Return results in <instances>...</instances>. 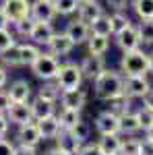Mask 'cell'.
<instances>
[{"instance_id": "cell-38", "label": "cell", "mask_w": 153, "mask_h": 155, "mask_svg": "<svg viewBox=\"0 0 153 155\" xmlns=\"http://www.w3.org/2000/svg\"><path fill=\"white\" fill-rule=\"evenodd\" d=\"M17 44H19V41H17L15 31H11V29H0V54H2L4 50L17 46Z\"/></svg>"}, {"instance_id": "cell-51", "label": "cell", "mask_w": 153, "mask_h": 155, "mask_svg": "<svg viewBox=\"0 0 153 155\" xmlns=\"http://www.w3.org/2000/svg\"><path fill=\"white\" fill-rule=\"evenodd\" d=\"M145 137H147V139H151V141H153V126H151V128H149L147 132H145Z\"/></svg>"}, {"instance_id": "cell-31", "label": "cell", "mask_w": 153, "mask_h": 155, "mask_svg": "<svg viewBox=\"0 0 153 155\" xmlns=\"http://www.w3.org/2000/svg\"><path fill=\"white\" fill-rule=\"evenodd\" d=\"M54 6H56L58 17H72V15H77L79 0H54Z\"/></svg>"}, {"instance_id": "cell-39", "label": "cell", "mask_w": 153, "mask_h": 155, "mask_svg": "<svg viewBox=\"0 0 153 155\" xmlns=\"http://www.w3.org/2000/svg\"><path fill=\"white\" fill-rule=\"evenodd\" d=\"M106 6L112 12H126L130 8V0H106Z\"/></svg>"}, {"instance_id": "cell-29", "label": "cell", "mask_w": 153, "mask_h": 155, "mask_svg": "<svg viewBox=\"0 0 153 155\" xmlns=\"http://www.w3.org/2000/svg\"><path fill=\"white\" fill-rule=\"evenodd\" d=\"M130 8L139 17V21L153 19V0H130Z\"/></svg>"}, {"instance_id": "cell-45", "label": "cell", "mask_w": 153, "mask_h": 155, "mask_svg": "<svg viewBox=\"0 0 153 155\" xmlns=\"http://www.w3.org/2000/svg\"><path fill=\"white\" fill-rule=\"evenodd\" d=\"M15 155H39L35 147H23V145H17Z\"/></svg>"}, {"instance_id": "cell-15", "label": "cell", "mask_w": 153, "mask_h": 155, "mask_svg": "<svg viewBox=\"0 0 153 155\" xmlns=\"http://www.w3.org/2000/svg\"><path fill=\"white\" fill-rule=\"evenodd\" d=\"M75 48H77V46L71 41V37L66 35L64 31H56V35L52 37V41L48 44L46 52H50L52 56H56V58L60 60V58H64V56H68Z\"/></svg>"}, {"instance_id": "cell-3", "label": "cell", "mask_w": 153, "mask_h": 155, "mask_svg": "<svg viewBox=\"0 0 153 155\" xmlns=\"http://www.w3.org/2000/svg\"><path fill=\"white\" fill-rule=\"evenodd\" d=\"M58 87L62 91H71V89H79L83 87V72H81V66L77 62H60V68H58V74L54 79Z\"/></svg>"}, {"instance_id": "cell-27", "label": "cell", "mask_w": 153, "mask_h": 155, "mask_svg": "<svg viewBox=\"0 0 153 155\" xmlns=\"http://www.w3.org/2000/svg\"><path fill=\"white\" fill-rule=\"evenodd\" d=\"M0 66H4L6 71H11V68H19V66H21L19 44L12 46V48H8V50H4V52L0 54Z\"/></svg>"}, {"instance_id": "cell-16", "label": "cell", "mask_w": 153, "mask_h": 155, "mask_svg": "<svg viewBox=\"0 0 153 155\" xmlns=\"http://www.w3.org/2000/svg\"><path fill=\"white\" fill-rule=\"evenodd\" d=\"M56 6L54 0H31V19L33 21H48L52 23L56 19Z\"/></svg>"}, {"instance_id": "cell-52", "label": "cell", "mask_w": 153, "mask_h": 155, "mask_svg": "<svg viewBox=\"0 0 153 155\" xmlns=\"http://www.w3.org/2000/svg\"><path fill=\"white\" fill-rule=\"evenodd\" d=\"M79 2H87V0H79Z\"/></svg>"}, {"instance_id": "cell-14", "label": "cell", "mask_w": 153, "mask_h": 155, "mask_svg": "<svg viewBox=\"0 0 153 155\" xmlns=\"http://www.w3.org/2000/svg\"><path fill=\"white\" fill-rule=\"evenodd\" d=\"M114 41H116V46L122 52H130V50H137L141 48V35H139V27L132 23L130 27H126L122 33H118V35H114Z\"/></svg>"}, {"instance_id": "cell-46", "label": "cell", "mask_w": 153, "mask_h": 155, "mask_svg": "<svg viewBox=\"0 0 153 155\" xmlns=\"http://www.w3.org/2000/svg\"><path fill=\"white\" fill-rule=\"evenodd\" d=\"M6 87H8V71L0 66V89H6Z\"/></svg>"}, {"instance_id": "cell-48", "label": "cell", "mask_w": 153, "mask_h": 155, "mask_svg": "<svg viewBox=\"0 0 153 155\" xmlns=\"http://www.w3.org/2000/svg\"><path fill=\"white\" fill-rule=\"evenodd\" d=\"M11 21H8V17L2 12V8H0V29H11Z\"/></svg>"}, {"instance_id": "cell-5", "label": "cell", "mask_w": 153, "mask_h": 155, "mask_svg": "<svg viewBox=\"0 0 153 155\" xmlns=\"http://www.w3.org/2000/svg\"><path fill=\"white\" fill-rule=\"evenodd\" d=\"M151 81L147 74H135V77H124V95L128 99H143L151 91Z\"/></svg>"}, {"instance_id": "cell-23", "label": "cell", "mask_w": 153, "mask_h": 155, "mask_svg": "<svg viewBox=\"0 0 153 155\" xmlns=\"http://www.w3.org/2000/svg\"><path fill=\"white\" fill-rule=\"evenodd\" d=\"M35 124H37V128H39V132H42V139H44V141H54L60 134V130H62L58 116L44 118V120H39V122H35Z\"/></svg>"}, {"instance_id": "cell-20", "label": "cell", "mask_w": 153, "mask_h": 155, "mask_svg": "<svg viewBox=\"0 0 153 155\" xmlns=\"http://www.w3.org/2000/svg\"><path fill=\"white\" fill-rule=\"evenodd\" d=\"M97 149L101 155H120L122 147V134H99V139L95 141Z\"/></svg>"}, {"instance_id": "cell-37", "label": "cell", "mask_w": 153, "mask_h": 155, "mask_svg": "<svg viewBox=\"0 0 153 155\" xmlns=\"http://www.w3.org/2000/svg\"><path fill=\"white\" fill-rule=\"evenodd\" d=\"M135 112H137V118H139V124H141V130L147 132L153 126V112L149 110V107H145V106L137 107Z\"/></svg>"}, {"instance_id": "cell-28", "label": "cell", "mask_w": 153, "mask_h": 155, "mask_svg": "<svg viewBox=\"0 0 153 155\" xmlns=\"http://www.w3.org/2000/svg\"><path fill=\"white\" fill-rule=\"evenodd\" d=\"M108 17H110V29H112V37L118 35V33H122L126 27H130V25H132V21H130V17L126 15V12H110Z\"/></svg>"}, {"instance_id": "cell-22", "label": "cell", "mask_w": 153, "mask_h": 155, "mask_svg": "<svg viewBox=\"0 0 153 155\" xmlns=\"http://www.w3.org/2000/svg\"><path fill=\"white\" fill-rule=\"evenodd\" d=\"M56 141V147H60L62 151H66L68 155H79L83 143L77 141V137L72 134V130H60V134L54 139Z\"/></svg>"}, {"instance_id": "cell-25", "label": "cell", "mask_w": 153, "mask_h": 155, "mask_svg": "<svg viewBox=\"0 0 153 155\" xmlns=\"http://www.w3.org/2000/svg\"><path fill=\"white\" fill-rule=\"evenodd\" d=\"M56 116H58V120H60L62 130H72V128L77 126V122L83 118L79 110H68V107H60Z\"/></svg>"}, {"instance_id": "cell-34", "label": "cell", "mask_w": 153, "mask_h": 155, "mask_svg": "<svg viewBox=\"0 0 153 155\" xmlns=\"http://www.w3.org/2000/svg\"><path fill=\"white\" fill-rule=\"evenodd\" d=\"M139 35H141L143 46H153V19L147 21H139Z\"/></svg>"}, {"instance_id": "cell-40", "label": "cell", "mask_w": 153, "mask_h": 155, "mask_svg": "<svg viewBox=\"0 0 153 155\" xmlns=\"http://www.w3.org/2000/svg\"><path fill=\"white\" fill-rule=\"evenodd\" d=\"M17 143L11 139H0V155H15Z\"/></svg>"}, {"instance_id": "cell-26", "label": "cell", "mask_w": 153, "mask_h": 155, "mask_svg": "<svg viewBox=\"0 0 153 155\" xmlns=\"http://www.w3.org/2000/svg\"><path fill=\"white\" fill-rule=\"evenodd\" d=\"M87 52L91 56H106V52L110 50V37H101V35H91L87 39Z\"/></svg>"}, {"instance_id": "cell-21", "label": "cell", "mask_w": 153, "mask_h": 155, "mask_svg": "<svg viewBox=\"0 0 153 155\" xmlns=\"http://www.w3.org/2000/svg\"><path fill=\"white\" fill-rule=\"evenodd\" d=\"M137 132H141V124L137 118L135 110H126L120 114V134L122 137H135Z\"/></svg>"}, {"instance_id": "cell-4", "label": "cell", "mask_w": 153, "mask_h": 155, "mask_svg": "<svg viewBox=\"0 0 153 155\" xmlns=\"http://www.w3.org/2000/svg\"><path fill=\"white\" fill-rule=\"evenodd\" d=\"M58 68H60V60L56 56H52L50 52H42L37 60L29 66V71L33 72V77L39 79L42 83L44 81H54L56 74H58Z\"/></svg>"}, {"instance_id": "cell-41", "label": "cell", "mask_w": 153, "mask_h": 155, "mask_svg": "<svg viewBox=\"0 0 153 155\" xmlns=\"http://www.w3.org/2000/svg\"><path fill=\"white\" fill-rule=\"evenodd\" d=\"M11 106H12V101H11L8 91H6V89H0V114H6Z\"/></svg>"}, {"instance_id": "cell-13", "label": "cell", "mask_w": 153, "mask_h": 155, "mask_svg": "<svg viewBox=\"0 0 153 155\" xmlns=\"http://www.w3.org/2000/svg\"><path fill=\"white\" fill-rule=\"evenodd\" d=\"M54 35H56V27H54V23H48V21H35L29 39H31L35 46H39V48H48V44L52 41V37H54Z\"/></svg>"}, {"instance_id": "cell-44", "label": "cell", "mask_w": 153, "mask_h": 155, "mask_svg": "<svg viewBox=\"0 0 153 155\" xmlns=\"http://www.w3.org/2000/svg\"><path fill=\"white\" fill-rule=\"evenodd\" d=\"M141 155H153V141L147 137L141 139Z\"/></svg>"}, {"instance_id": "cell-49", "label": "cell", "mask_w": 153, "mask_h": 155, "mask_svg": "<svg viewBox=\"0 0 153 155\" xmlns=\"http://www.w3.org/2000/svg\"><path fill=\"white\" fill-rule=\"evenodd\" d=\"M44 155H68V153H66V151H62L60 147H56V145H54V147H52V149H48Z\"/></svg>"}, {"instance_id": "cell-6", "label": "cell", "mask_w": 153, "mask_h": 155, "mask_svg": "<svg viewBox=\"0 0 153 155\" xmlns=\"http://www.w3.org/2000/svg\"><path fill=\"white\" fill-rule=\"evenodd\" d=\"M0 8L11 23L31 17V0H0Z\"/></svg>"}, {"instance_id": "cell-9", "label": "cell", "mask_w": 153, "mask_h": 155, "mask_svg": "<svg viewBox=\"0 0 153 155\" xmlns=\"http://www.w3.org/2000/svg\"><path fill=\"white\" fill-rule=\"evenodd\" d=\"M12 104H29L33 99V87L27 79H15L6 87Z\"/></svg>"}, {"instance_id": "cell-19", "label": "cell", "mask_w": 153, "mask_h": 155, "mask_svg": "<svg viewBox=\"0 0 153 155\" xmlns=\"http://www.w3.org/2000/svg\"><path fill=\"white\" fill-rule=\"evenodd\" d=\"M101 15H106V11H104V6H101L97 0L79 2V8H77V19H79V21L91 25L93 21H97Z\"/></svg>"}, {"instance_id": "cell-1", "label": "cell", "mask_w": 153, "mask_h": 155, "mask_svg": "<svg viewBox=\"0 0 153 155\" xmlns=\"http://www.w3.org/2000/svg\"><path fill=\"white\" fill-rule=\"evenodd\" d=\"M93 95L99 101H112L124 95V74L114 68H106L93 81Z\"/></svg>"}, {"instance_id": "cell-43", "label": "cell", "mask_w": 153, "mask_h": 155, "mask_svg": "<svg viewBox=\"0 0 153 155\" xmlns=\"http://www.w3.org/2000/svg\"><path fill=\"white\" fill-rule=\"evenodd\" d=\"M11 130V122L6 118V114H0V139H6Z\"/></svg>"}, {"instance_id": "cell-11", "label": "cell", "mask_w": 153, "mask_h": 155, "mask_svg": "<svg viewBox=\"0 0 153 155\" xmlns=\"http://www.w3.org/2000/svg\"><path fill=\"white\" fill-rule=\"evenodd\" d=\"M58 101L54 99H48V97L35 95L31 99V112H33V120L39 122L44 118H50V116H56L58 114Z\"/></svg>"}, {"instance_id": "cell-2", "label": "cell", "mask_w": 153, "mask_h": 155, "mask_svg": "<svg viewBox=\"0 0 153 155\" xmlns=\"http://www.w3.org/2000/svg\"><path fill=\"white\" fill-rule=\"evenodd\" d=\"M120 72L124 77H135V74H149V52L143 48L122 52L120 58Z\"/></svg>"}, {"instance_id": "cell-17", "label": "cell", "mask_w": 153, "mask_h": 155, "mask_svg": "<svg viewBox=\"0 0 153 155\" xmlns=\"http://www.w3.org/2000/svg\"><path fill=\"white\" fill-rule=\"evenodd\" d=\"M6 118L15 126H23V124H29V122H35L33 112H31V101L29 104H12L8 107V112H6Z\"/></svg>"}, {"instance_id": "cell-35", "label": "cell", "mask_w": 153, "mask_h": 155, "mask_svg": "<svg viewBox=\"0 0 153 155\" xmlns=\"http://www.w3.org/2000/svg\"><path fill=\"white\" fill-rule=\"evenodd\" d=\"M33 25H35V21H33L31 17H25V19H21V21L12 23L15 35H17V37H27V39H29V35H31V29H33Z\"/></svg>"}, {"instance_id": "cell-8", "label": "cell", "mask_w": 153, "mask_h": 155, "mask_svg": "<svg viewBox=\"0 0 153 155\" xmlns=\"http://www.w3.org/2000/svg\"><path fill=\"white\" fill-rule=\"evenodd\" d=\"M17 145H23V147H39L44 143L42 139V132L37 128L35 122H29V124H23V126H17V134L12 139Z\"/></svg>"}, {"instance_id": "cell-42", "label": "cell", "mask_w": 153, "mask_h": 155, "mask_svg": "<svg viewBox=\"0 0 153 155\" xmlns=\"http://www.w3.org/2000/svg\"><path fill=\"white\" fill-rule=\"evenodd\" d=\"M79 155H101V153H99V149H97V145L93 141H87V143H83Z\"/></svg>"}, {"instance_id": "cell-36", "label": "cell", "mask_w": 153, "mask_h": 155, "mask_svg": "<svg viewBox=\"0 0 153 155\" xmlns=\"http://www.w3.org/2000/svg\"><path fill=\"white\" fill-rule=\"evenodd\" d=\"M72 134L77 137V141H81V143H87L89 139H91V124L87 122V120H79L77 122V126L72 128Z\"/></svg>"}, {"instance_id": "cell-10", "label": "cell", "mask_w": 153, "mask_h": 155, "mask_svg": "<svg viewBox=\"0 0 153 155\" xmlns=\"http://www.w3.org/2000/svg\"><path fill=\"white\" fill-rule=\"evenodd\" d=\"M79 66H81L83 79H85V81H91V83L108 68L104 56H91V54H87V56L79 62Z\"/></svg>"}, {"instance_id": "cell-30", "label": "cell", "mask_w": 153, "mask_h": 155, "mask_svg": "<svg viewBox=\"0 0 153 155\" xmlns=\"http://www.w3.org/2000/svg\"><path fill=\"white\" fill-rule=\"evenodd\" d=\"M91 29V35H101V37H112V29H110V17L108 15H101L97 21L89 25Z\"/></svg>"}, {"instance_id": "cell-33", "label": "cell", "mask_w": 153, "mask_h": 155, "mask_svg": "<svg viewBox=\"0 0 153 155\" xmlns=\"http://www.w3.org/2000/svg\"><path fill=\"white\" fill-rule=\"evenodd\" d=\"M60 93H62V89L58 87L56 81H44V85H42L39 91H37V95L48 97V99H54V101L60 99Z\"/></svg>"}, {"instance_id": "cell-24", "label": "cell", "mask_w": 153, "mask_h": 155, "mask_svg": "<svg viewBox=\"0 0 153 155\" xmlns=\"http://www.w3.org/2000/svg\"><path fill=\"white\" fill-rule=\"evenodd\" d=\"M44 50L35 46L33 41H25V44H19V54H21V66H31L33 62L37 60V56L42 54Z\"/></svg>"}, {"instance_id": "cell-47", "label": "cell", "mask_w": 153, "mask_h": 155, "mask_svg": "<svg viewBox=\"0 0 153 155\" xmlns=\"http://www.w3.org/2000/svg\"><path fill=\"white\" fill-rule=\"evenodd\" d=\"M143 106H145V107H149V110L153 112V87H151V91H149L147 95L143 97Z\"/></svg>"}, {"instance_id": "cell-50", "label": "cell", "mask_w": 153, "mask_h": 155, "mask_svg": "<svg viewBox=\"0 0 153 155\" xmlns=\"http://www.w3.org/2000/svg\"><path fill=\"white\" fill-rule=\"evenodd\" d=\"M149 74H153V52H149Z\"/></svg>"}, {"instance_id": "cell-18", "label": "cell", "mask_w": 153, "mask_h": 155, "mask_svg": "<svg viewBox=\"0 0 153 155\" xmlns=\"http://www.w3.org/2000/svg\"><path fill=\"white\" fill-rule=\"evenodd\" d=\"M64 33L71 37V41L75 46H81V44H87V39L91 37V29H89V25L79 21V19H72L66 23L64 27Z\"/></svg>"}, {"instance_id": "cell-32", "label": "cell", "mask_w": 153, "mask_h": 155, "mask_svg": "<svg viewBox=\"0 0 153 155\" xmlns=\"http://www.w3.org/2000/svg\"><path fill=\"white\" fill-rule=\"evenodd\" d=\"M120 155H141V139H137V137H122Z\"/></svg>"}, {"instance_id": "cell-7", "label": "cell", "mask_w": 153, "mask_h": 155, "mask_svg": "<svg viewBox=\"0 0 153 155\" xmlns=\"http://www.w3.org/2000/svg\"><path fill=\"white\" fill-rule=\"evenodd\" d=\"M93 128L97 134H120V116L110 110H101L93 120Z\"/></svg>"}, {"instance_id": "cell-12", "label": "cell", "mask_w": 153, "mask_h": 155, "mask_svg": "<svg viewBox=\"0 0 153 155\" xmlns=\"http://www.w3.org/2000/svg\"><path fill=\"white\" fill-rule=\"evenodd\" d=\"M87 97H89V93L83 87H79V89H71V91H62L58 104H60V107H68V110L83 112V107L87 106Z\"/></svg>"}]
</instances>
